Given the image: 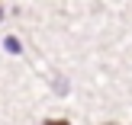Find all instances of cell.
Returning <instances> with one entry per match:
<instances>
[{"label": "cell", "instance_id": "6da1fadb", "mask_svg": "<svg viewBox=\"0 0 132 125\" xmlns=\"http://www.w3.org/2000/svg\"><path fill=\"white\" fill-rule=\"evenodd\" d=\"M3 48L10 51V55H19V51H23V45H19L16 35H6V39H3Z\"/></svg>", "mask_w": 132, "mask_h": 125}, {"label": "cell", "instance_id": "7a4b0ae2", "mask_svg": "<svg viewBox=\"0 0 132 125\" xmlns=\"http://www.w3.org/2000/svg\"><path fill=\"white\" fill-rule=\"evenodd\" d=\"M45 125H68L64 119H52V122H45Z\"/></svg>", "mask_w": 132, "mask_h": 125}, {"label": "cell", "instance_id": "3957f363", "mask_svg": "<svg viewBox=\"0 0 132 125\" xmlns=\"http://www.w3.org/2000/svg\"><path fill=\"white\" fill-rule=\"evenodd\" d=\"M0 23H3V6H0Z\"/></svg>", "mask_w": 132, "mask_h": 125}]
</instances>
